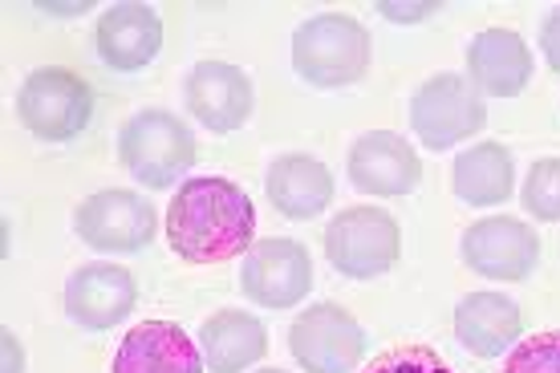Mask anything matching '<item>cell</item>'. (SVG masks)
<instances>
[{"label": "cell", "instance_id": "cell-18", "mask_svg": "<svg viewBox=\"0 0 560 373\" xmlns=\"http://www.w3.org/2000/svg\"><path fill=\"white\" fill-rule=\"evenodd\" d=\"M520 333H524V313H520V304L512 296H504V292L479 289V292H467L455 304V337L476 358L512 353Z\"/></svg>", "mask_w": 560, "mask_h": 373}, {"label": "cell", "instance_id": "cell-24", "mask_svg": "<svg viewBox=\"0 0 560 373\" xmlns=\"http://www.w3.org/2000/svg\"><path fill=\"white\" fill-rule=\"evenodd\" d=\"M439 4L434 0H419V4H407V0H378V13L394 25H419L434 13Z\"/></svg>", "mask_w": 560, "mask_h": 373}, {"label": "cell", "instance_id": "cell-6", "mask_svg": "<svg viewBox=\"0 0 560 373\" xmlns=\"http://www.w3.org/2000/svg\"><path fill=\"white\" fill-rule=\"evenodd\" d=\"M483 126L488 102L463 73H434L410 94V130L431 151H451Z\"/></svg>", "mask_w": 560, "mask_h": 373}, {"label": "cell", "instance_id": "cell-26", "mask_svg": "<svg viewBox=\"0 0 560 373\" xmlns=\"http://www.w3.org/2000/svg\"><path fill=\"white\" fill-rule=\"evenodd\" d=\"M0 373H25V349L16 333H0Z\"/></svg>", "mask_w": 560, "mask_h": 373}, {"label": "cell", "instance_id": "cell-27", "mask_svg": "<svg viewBox=\"0 0 560 373\" xmlns=\"http://www.w3.org/2000/svg\"><path fill=\"white\" fill-rule=\"evenodd\" d=\"M94 4L90 0H82V4H37V13H61V16H78V13H90Z\"/></svg>", "mask_w": 560, "mask_h": 373}, {"label": "cell", "instance_id": "cell-7", "mask_svg": "<svg viewBox=\"0 0 560 373\" xmlns=\"http://www.w3.org/2000/svg\"><path fill=\"white\" fill-rule=\"evenodd\" d=\"M289 353L305 373H353L365 358V329L341 304H308L289 325Z\"/></svg>", "mask_w": 560, "mask_h": 373}, {"label": "cell", "instance_id": "cell-20", "mask_svg": "<svg viewBox=\"0 0 560 373\" xmlns=\"http://www.w3.org/2000/svg\"><path fill=\"white\" fill-rule=\"evenodd\" d=\"M451 191L467 208H500L516 191V163L504 142H479L455 159Z\"/></svg>", "mask_w": 560, "mask_h": 373}, {"label": "cell", "instance_id": "cell-12", "mask_svg": "<svg viewBox=\"0 0 560 373\" xmlns=\"http://www.w3.org/2000/svg\"><path fill=\"white\" fill-rule=\"evenodd\" d=\"M346 171H350L353 191L378 195V199L410 195L422 183L419 151L394 130H365L362 139H353Z\"/></svg>", "mask_w": 560, "mask_h": 373}, {"label": "cell", "instance_id": "cell-17", "mask_svg": "<svg viewBox=\"0 0 560 373\" xmlns=\"http://www.w3.org/2000/svg\"><path fill=\"white\" fill-rule=\"evenodd\" d=\"M203 349L171 320H142L118 341L110 373H203Z\"/></svg>", "mask_w": 560, "mask_h": 373}, {"label": "cell", "instance_id": "cell-13", "mask_svg": "<svg viewBox=\"0 0 560 373\" xmlns=\"http://www.w3.org/2000/svg\"><path fill=\"white\" fill-rule=\"evenodd\" d=\"M139 284L118 264H82L66 280V317L85 333H106L135 313Z\"/></svg>", "mask_w": 560, "mask_h": 373}, {"label": "cell", "instance_id": "cell-9", "mask_svg": "<svg viewBox=\"0 0 560 373\" xmlns=\"http://www.w3.org/2000/svg\"><path fill=\"white\" fill-rule=\"evenodd\" d=\"M240 289L260 308H296L313 292V256L305 244L272 235L244 252Z\"/></svg>", "mask_w": 560, "mask_h": 373}, {"label": "cell", "instance_id": "cell-16", "mask_svg": "<svg viewBox=\"0 0 560 373\" xmlns=\"http://www.w3.org/2000/svg\"><path fill=\"white\" fill-rule=\"evenodd\" d=\"M265 191H268V203H272L284 220L305 223V220H317L322 211H329L337 187H334V171H329L322 159L289 151V154H277V159L268 163Z\"/></svg>", "mask_w": 560, "mask_h": 373}, {"label": "cell", "instance_id": "cell-2", "mask_svg": "<svg viewBox=\"0 0 560 373\" xmlns=\"http://www.w3.org/2000/svg\"><path fill=\"white\" fill-rule=\"evenodd\" d=\"M293 70L313 90H346L370 70V33L350 13H317L293 33Z\"/></svg>", "mask_w": 560, "mask_h": 373}, {"label": "cell", "instance_id": "cell-14", "mask_svg": "<svg viewBox=\"0 0 560 373\" xmlns=\"http://www.w3.org/2000/svg\"><path fill=\"white\" fill-rule=\"evenodd\" d=\"M94 45H98L102 66L114 73H139L147 70L159 49H163V16L151 4L139 0H118L98 16L94 28Z\"/></svg>", "mask_w": 560, "mask_h": 373}, {"label": "cell", "instance_id": "cell-1", "mask_svg": "<svg viewBox=\"0 0 560 373\" xmlns=\"http://www.w3.org/2000/svg\"><path fill=\"white\" fill-rule=\"evenodd\" d=\"M167 244L187 264H228L256 244V208L224 175L183 179L171 195Z\"/></svg>", "mask_w": 560, "mask_h": 373}, {"label": "cell", "instance_id": "cell-3", "mask_svg": "<svg viewBox=\"0 0 560 373\" xmlns=\"http://www.w3.org/2000/svg\"><path fill=\"white\" fill-rule=\"evenodd\" d=\"M118 159L142 187L167 191L196 166V135L179 114L147 106L118 130Z\"/></svg>", "mask_w": 560, "mask_h": 373}, {"label": "cell", "instance_id": "cell-8", "mask_svg": "<svg viewBox=\"0 0 560 373\" xmlns=\"http://www.w3.org/2000/svg\"><path fill=\"white\" fill-rule=\"evenodd\" d=\"M73 232L94 252H142L159 232L154 203L130 187H106L82 199L73 211Z\"/></svg>", "mask_w": 560, "mask_h": 373}, {"label": "cell", "instance_id": "cell-10", "mask_svg": "<svg viewBox=\"0 0 560 373\" xmlns=\"http://www.w3.org/2000/svg\"><path fill=\"white\" fill-rule=\"evenodd\" d=\"M459 256L476 277L528 280L540 264V235L516 215H488L463 232Z\"/></svg>", "mask_w": 560, "mask_h": 373}, {"label": "cell", "instance_id": "cell-4", "mask_svg": "<svg viewBox=\"0 0 560 373\" xmlns=\"http://www.w3.org/2000/svg\"><path fill=\"white\" fill-rule=\"evenodd\" d=\"M16 118L33 139L49 142V147L73 142L94 118V90L73 70L42 66L16 90Z\"/></svg>", "mask_w": 560, "mask_h": 373}, {"label": "cell", "instance_id": "cell-22", "mask_svg": "<svg viewBox=\"0 0 560 373\" xmlns=\"http://www.w3.org/2000/svg\"><path fill=\"white\" fill-rule=\"evenodd\" d=\"M504 373H560V329L516 341V349L504 361Z\"/></svg>", "mask_w": 560, "mask_h": 373}, {"label": "cell", "instance_id": "cell-25", "mask_svg": "<svg viewBox=\"0 0 560 373\" xmlns=\"http://www.w3.org/2000/svg\"><path fill=\"white\" fill-rule=\"evenodd\" d=\"M540 54H545L548 70L560 73V4L548 9L545 25H540Z\"/></svg>", "mask_w": 560, "mask_h": 373}, {"label": "cell", "instance_id": "cell-11", "mask_svg": "<svg viewBox=\"0 0 560 373\" xmlns=\"http://www.w3.org/2000/svg\"><path fill=\"white\" fill-rule=\"evenodd\" d=\"M187 114L211 135H236L253 118L256 90L253 78L232 61H199L183 85Z\"/></svg>", "mask_w": 560, "mask_h": 373}, {"label": "cell", "instance_id": "cell-23", "mask_svg": "<svg viewBox=\"0 0 560 373\" xmlns=\"http://www.w3.org/2000/svg\"><path fill=\"white\" fill-rule=\"evenodd\" d=\"M365 373H455V370L427 346H398L378 353V358L365 365Z\"/></svg>", "mask_w": 560, "mask_h": 373}, {"label": "cell", "instance_id": "cell-28", "mask_svg": "<svg viewBox=\"0 0 560 373\" xmlns=\"http://www.w3.org/2000/svg\"><path fill=\"white\" fill-rule=\"evenodd\" d=\"M260 373H284V370H260Z\"/></svg>", "mask_w": 560, "mask_h": 373}, {"label": "cell", "instance_id": "cell-15", "mask_svg": "<svg viewBox=\"0 0 560 373\" xmlns=\"http://www.w3.org/2000/svg\"><path fill=\"white\" fill-rule=\"evenodd\" d=\"M533 70V49L516 28H483L467 45V82L483 97H520Z\"/></svg>", "mask_w": 560, "mask_h": 373}, {"label": "cell", "instance_id": "cell-5", "mask_svg": "<svg viewBox=\"0 0 560 373\" xmlns=\"http://www.w3.org/2000/svg\"><path fill=\"white\" fill-rule=\"evenodd\" d=\"M329 268L346 280H378L402 256V228L382 208H346L325 228Z\"/></svg>", "mask_w": 560, "mask_h": 373}, {"label": "cell", "instance_id": "cell-19", "mask_svg": "<svg viewBox=\"0 0 560 373\" xmlns=\"http://www.w3.org/2000/svg\"><path fill=\"white\" fill-rule=\"evenodd\" d=\"M199 349L208 361V373H248L268 353L265 320L244 313V308H220L215 317L203 320Z\"/></svg>", "mask_w": 560, "mask_h": 373}, {"label": "cell", "instance_id": "cell-21", "mask_svg": "<svg viewBox=\"0 0 560 373\" xmlns=\"http://www.w3.org/2000/svg\"><path fill=\"white\" fill-rule=\"evenodd\" d=\"M524 211L540 223H560V159H536L520 191Z\"/></svg>", "mask_w": 560, "mask_h": 373}]
</instances>
